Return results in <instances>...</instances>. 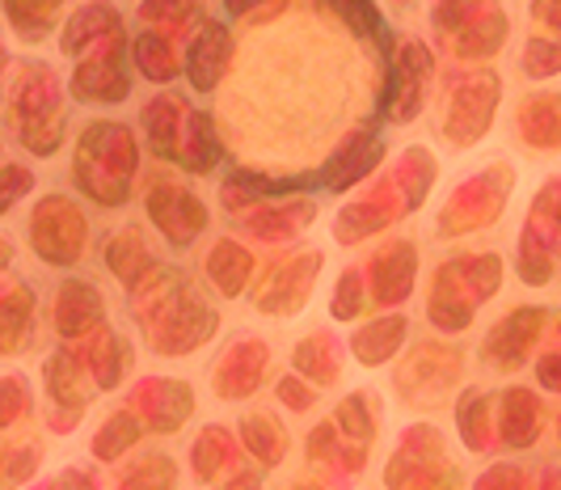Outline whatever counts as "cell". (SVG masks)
Instances as JSON below:
<instances>
[{
    "instance_id": "1",
    "label": "cell",
    "mask_w": 561,
    "mask_h": 490,
    "mask_svg": "<svg viewBox=\"0 0 561 490\" xmlns=\"http://www.w3.org/2000/svg\"><path fill=\"white\" fill-rule=\"evenodd\" d=\"M136 161H140V152H136L131 127H123L114 118H98L81 132V145L72 157V178L93 203L118 207L131 195Z\"/></svg>"
},
{
    "instance_id": "2",
    "label": "cell",
    "mask_w": 561,
    "mask_h": 490,
    "mask_svg": "<svg viewBox=\"0 0 561 490\" xmlns=\"http://www.w3.org/2000/svg\"><path fill=\"white\" fill-rule=\"evenodd\" d=\"M9 106H13V127H18L22 145L34 157H56L64 145V106H59L56 68L43 59H26L18 68Z\"/></svg>"
},
{
    "instance_id": "3",
    "label": "cell",
    "mask_w": 561,
    "mask_h": 490,
    "mask_svg": "<svg viewBox=\"0 0 561 490\" xmlns=\"http://www.w3.org/2000/svg\"><path fill=\"white\" fill-rule=\"evenodd\" d=\"M89 246V216L72 195H43L30 212V250L47 266H77Z\"/></svg>"
},
{
    "instance_id": "4",
    "label": "cell",
    "mask_w": 561,
    "mask_h": 490,
    "mask_svg": "<svg viewBox=\"0 0 561 490\" xmlns=\"http://www.w3.org/2000/svg\"><path fill=\"white\" fill-rule=\"evenodd\" d=\"M157 305H161V321L148 330L152 351H161V355H191V351H198L216 334V314L191 288L178 284L173 296L157 300Z\"/></svg>"
},
{
    "instance_id": "5",
    "label": "cell",
    "mask_w": 561,
    "mask_h": 490,
    "mask_svg": "<svg viewBox=\"0 0 561 490\" xmlns=\"http://www.w3.org/2000/svg\"><path fill=\"white\" fill-rule=\"evenodd\" d=\"M123 43H127V38H123V30H118V34H111L106 43H98V47L77 64L72 86H68L77 102L114 106V102H123V98L131 93L127 68H123V56H127V47H123Z\"/></svg>"
},
{
    "instance_id": "6",
    "label": "cell",
    "mask_w": 561,
    "mask_h": 490,
    "mask_svg": "<svg viewBox=\"0 0 561 490\" xmlns=\"http://www.w3.org/2000/svg\"><path fill=\"white\" fill-rule=\"evenodd\" d=\"M148 220L173 250H186L198 232L207 229V203L198 200L195 191H186L169 178H157L148 191Z\"/></svg>"
},
{
    "instance_id": "7",
    "label": "cell",
    "mask_w": 561,
    "mask_h": 490,
    "mask_svg": "<svg viewBox=\"0 0 561 490\" xmlns=\"http://www.w3.org/2000/svg\"><path fill=\"white\" fill-rule=\"evenodd\" d=\"M43 385H47V398H51V432L77 428L84 406L93 402V394H98V385L84 380V364L68 346H59V351L47 355V364H43Z\"/></svg>"
},
{
    "instance_id": "8",
    "label": "cell",
    "mask_w": 561,
    "mask_h": 490,
    "mask_svg": "<svg viewBox=\"0 0 561 490\" xmlns=\"http://www.w3.org/2000/svg\"><path fill=\"white\" fill-rule=\"evenodd\" d=\"M545 321H549V309H540V305L511 309V314H506L503 321H494V330L485 334L481 360L494 364V368H503V373H515V368L533 355V346H536V339H540V330H545Z\"/></svg>"
},
{
    "instance_id": "9",
    "label": "cell",
    "mask_w": 561,
    "mask_h": 490,
    "mask_svg": "<svg viewBox=\"0 0 561 490\" xmlns=\"http://www.w3.org/2000/svg\"><path fill=\"white\" fill-rule=\"evenodd\" d=\"M499 77H490V72H478L473 81H465V86L451 93V115H448V140L456 148H469L473 140L485 136V127L494 123V106H499Z\"/></svg>"
},
{
    "instance_id": "10",
    "label": "cell",
    "mask_w": 561,
    "mask_h": 490,
    "mask_svg": "<svg viewBox=\"0 0 561 490\" xmlns=\"http://www.w3.org/2000/svg\"><path fill=\"white\" fill-rule=\"evenodd\" d=\"M51 321H56V334L68 339V343L93 334V330H102V321H106V300H102L98 284H89L81 275L59 280L56 300H51Z\"/></svg>"
},
{
    "instance_id": "11",
    "label": "cell",
    "mask_w": 561,
    "mask_h": 490,
    "mask_svg": "<svg viewBox=\"0 0 561 490\" xmlns=\"http://www.w3.org/2000/svg\"><path fill=\"white\" fill-rule=\"evenodd\" d=\"M266 364H271V346L262 343V339H241V343H232L225 355L216 360V368H211V389H216V398H220V402H241V398H250L253 389L262 385Z\"/></svg>"
},
{
    "instance_id": "12",
    "label": "cell",
    "mask_w": 561,
    "mask_h": 490,
    "mask_svg": "<svg viewBox=\"0 0 561 490\" xmlns=\"http://www.w3.org/2000/svg\"><path fill=\"white\" fill-rule=\"evenodd\" d=\"M228 59H232V34L225 22H203L195 34V43L186 47V81L198 93H211L225 77Z\"/></svg>"
},
{
    "instance_id": "13",
    "label": "cell",
    "mask_w": 561,
    "mask_h": 490,
    "mask_svg": "<svg viewBox=\"0 0 561 490\" xmlns=\"http://www.w3.org/2000/svg\"><path fill=\"white\" fill-rule=\"evenodd\" d=\"M321 266V254H305L279 266V280H271L262 292H253V305H262L271 318H296V309L309 300L312 271Z\"/></svg>"
},
{
    "instance_id": "14",
    "label": "cell",
    "mask_w": 561,
    "mask_h": 490,
    "mask_svg": "<svg viewBox=\"0 0 561 490\" xmlns=\"http://www.w3.org/2000/svg\"><path fill=\"white\" fill-rule=\"evenodd\" d=\"M144 406H148L144 428L169 435L195 414V389H191L186 380H178V376H157V380L144 389Z\"/></svg>"
},
{
    "instance_id": "15",
    "label": "cell",
    "mask_w": 561,
    "mask_h": 490,
    "mask_svg": "<svg viewBox=\"0 0 561 490\" xmlns=\"http://www.w3.org/2000/svg\"><path fill=\"white\" fill-rule=\"evenodd\" d=\"M118 30H123V18L114 13L111 0H89V4H81V9L64 22L59 52H64V56H84V52H93L98 43H106Z\"/></svg>"
},
{
    "instance_id": "16",
    "label": "cell",
    "mask_w": 561,
    "mask_h": 490,
    "mask_svg": "<svg viewBox=\"0 0 561 490\" xmlns=\"http://www.w3.org/2000/svg\"><path fill=\"white\" fill-rule=\"evenodd\" d=\"M102 262H106V271H111L123 288H140L144 280L157 271V259H152L144 232L131 229V225L111 232V241H106V250H102Z\"/></svg>"
},
{
    "instance_id": "17",
    "label": "cell",
    "mask_w": 561,
    "mask_h": 490,
    "mask_svg": "<svg viewBox=\"0 0 561 490\" xmlns=\"http://www.w3.org/2000/svg\"><path fill=\"white\" fill-rule=\"evenodd\" d=\"M405 334H410V318L405 314H385V318L367 321L351 334V355L364 368H380L405 346Z\"/></svg>"
},
{
    "instance_id": "18",
    "label": "cell",
    "mask_w": 561,
    "mask_h": 490,
    "mask_svg": "<svg viewBox=\"0 0 561 490\" xmlns=\"http://www.w3.org/2000/svg\"><path fill=\"white\" fill-rule=\"evenodd\" d=\"M34 334V288L13 280L0 288V355L26 351Z\"/></svg>"
},
{
    "instance_id": "19",
    "label": "cell",
    "mask_w": 561,
    "mask_h": 490,
    "mask_svg": "<svg viewBox=\"0 0 561 490\" xmlns=\"http://www.w3.org/2000/svg\"><path fill=\"white\" fill-rule=\"evenodd\" d=\"M186 102L178 98V93H165V98H152L148 106H144V132H148V148L157 152V157H165V161H178V140H182V132H186Z\"/></svg>"
},
{
    "instance_id": "20",
    "label": "cell",
    "mask_w": 561,
    "mask_h": 490,
    "mask_svg": "<svg viewBox=\"0 0 561 490\" xmlns=\"http://www.w3.org/2000/svg\"><path fill=\"white\" fill-rule=\"evenodd\" d=\"M203 271H207V280H211V288L220 292L225 300H232V296H241V292H245V284H250L253 254L241 246V241L220 237V241L211 246L207 262H203Z\"/></svg>"
},
{
    "instance_id": "21",
    "label": "cell",
    "mask_w": 561,
    "mask_h": 490,
    "mask_svg": "<svg viewBox=\"0 0 561 490\" xmlns=\"http://www.w3.org/2000/svg\"><path fill=\"white\" fill-rule=\"evenodd\" d=\"M376 296H380V305H397V300H405L410 292H414V271H419V254H414V246L410 241H393L389 250H380L376 254Z\"/></svg>"
},
{
    "instance_id": "22",
    "label": "cell",
    "mask_w": 561,
    "mask_h": 490,
    "mask_svg": "<svg viewBox=\"0 0 561 490\" xmlns=\"http://www.w3.org/2000/svg\"><path fill=\"white\" fill-rule=\"evenodd\" d=\"M503 419H499V435L506 448H528L545 428V406L528 389H506L503 394Z\"/></svg>"
},
{
    "instance_id": "23",
    "label": "cell",
    "mask_w": 561,
    "mask_h": 490,
    "mask_svg": "<svg viewBox=\"0 0 561 490\" xmlns=\"http://www.w3.org/2000/svg\"><path fill=\"white\" fill-rule=\"evenodd\" d=\"M519 132L540 152L561 148V93H536L519 106Z\"/></svg>"
},
{
    "instance_id": "24",
    "label": "cell",
    "mask_w": 561,
    "mask_h": 490,
    "mask_svg": "<svg viewBox=\"0 0 561 490\" xmlns=\"http://www.w3.org/2000/svg\"><path fill=\"white\" fill-rule=\"evenodd\" d=\"M380 157H385V148L376 136H351L346 145L337 148V157L330 161V170H325V186L330 191H342V186H351V182H359L364 173H371L380 166Z\"/></svg>"
},
{
    "instance_id": "25",
    "label": "cell",
    "mask_w": 561,
    "mask_h": 490,
    "mask_svg": "<svg viewBox=\"0 0 561 490\" xmlns=\"http://www.w3.org/2000/svg\"><path fill=\"white\" fill-rule=\"evenodd\" d=\"M127 373H131V343L118 330L102 326L98 343L89 346V376L98 380V389H118Z\"/></svg>"
},
{
    "instance_id": "26",
    "label": "cell",
    "mask_w": 561,
    "mask_h": 490,
    "mask_svg": "<svg viewBox=\"0 0 561 490\" xmlns=\"http://www.w3.org/2000/svg\"><path fill=\"white\" fill-rule=\"evenodd\" d=\"M144 432H148V428H144L140 414H131V410H114L111 419L93 432L89 448H93L98 461H123V457L144 440Z\"/></svg>"
},
{
    "instance_id": "27",
    "label": "cell",
    "mask_w": 561,
    "mask_h": 490,
    "mask_svg": "<svg viewBox=\"0 0 561 490\" xmlns=\"http://www.w3.org/2000/svg\"><path fill=\"white\" fill-rule=\"evenodd\" d=\"M241 444H245V453L257 457V465H279L287 457V432H283V423L275 414H266V410H253L241 419Z\"/></svg>"
},
{
    "instance_id": "28",
    "label": "cell",
    "mask_w": 561,
    "mask_h": 490,
    "mask_svg": "<svg viewBox=\"0 0 561 490\" xmlns=\"http://www.w3.org/2000/svg\"><path fill=\"white\" fill-rule=\"evenodd\" d=\"M59 9H64V0H4V18L22 43H38L43 34H51Z\"/></svg>"
},
{
    "instance_id": "29",
    "label": "cell",
    "mask_w": 561,
    "mask_h": 490,
    "mask_svg": "<svg viewBox=\"0 0 561 490\" xmlns=\"http://www.w3.org/2000/svg\"><path fill=\"white\" fill-rule=\"evenodd\" d=\"M506 38V13L494 4V9H485L478 22H469V26L456 34V56H494L499 47H503Z\"/></svg>"
},
{
    "instance_id": "30",
    "label": "cell",
    "mask_w": 561,
    "mask_h": 490,
    "mask_svg": "<svg viewBox=\"0 0 561 490\" xmlns=\"http://www.w3.org/2000/svg\"><path fill=\"white\" fill-rule=\"evenodd\" d=\"M228 461H232V432L220 428V423L203 428L195 440V448H191V465H195L198 482H211Z\"/></svg>"
},
{
    "instance_id": "31",
    "label": "cell",
    "mask_w": 561,
    "mask_h": 490,
    "mask_svg": "<svg viewBox=\"0 0 561 490\" xmlns=\"http://www.w3.org/2000/svg\"><path fill=\"white\" fill-rule=\"evenodd\" d=\"M485 406L490 398L481 394V389H469L460 406H456V428L465 435V444H469V453H485V444H490V435H494V419L485 414Z\"/></svg>"
},
{
    "instance_id": "32",
    "label": "cell",
    "mask_w": 561,
    "mask_h": 490,
    "mask_svg": "<svg viewBox=\"0 0 561 490\" xmlns=\"http://www.w3.org/2000/svg\"><path fill=\"white\" fill-rule=\"evenodd\" d=\"M296 368L309 376L312 385H334L337 380V351H334V339H325V334H309L305 343L296 346Z\"/></svg>"
},
{
    "instance_id": "33",
    "label": "cell",
    "mask_w": 561,
    "mask_h": 490,
    "mask_svg": "<svg viewBox=\"0 0 561 490\" xmlns=\"http://www.w3.org/2000/svg\"><path fill=\"white\" fill-rule=\"evenodd\" d=\"M178 487V465L169 453H148L131 465L123 478H118V490H173Z\"/></svg>"
},
{
    "instance_id": "34",
    "label": "cell",
    "mask_w": 561,
    "mask_h": 490,
    "mask_svg": "<svg viewBox=\"0 0 561 490\" xmlns=\"http://www.w3.org/2000/svg\"><path fill=\"white\" fill-rule=\"evenodd\" d=\"M136 64H140V72L152 81V86H169L173 77H178V59H173V47H169L161 34H140L136 38Z\"/></svg>"
},
{
    "instance_id": "35",
    "label": "cell",
    "mask_w": 561,
    "mask_h": 490,
    "mask_svg": "<svg viewBox=\"0 0 561 490\" xmlns=\"http://www.w3.org/2000/svg\"><path fill=\"white\" fill-rule=\"evenodd\" d=\"M334 428L346 432L351 440H359V444H371V435H376V398H371V394H351V398H342Z\"/></svg>"
},
{
    "instance_id": "36",
    "label": "cell",
    "mask_w": 561,
    "mask_h": 490,
    "mask_svg": "<svg viewBox=\"0 0 561 490\" xmlns=\"http://www.w3.org/2000/svg\"><path fill=\"white\" fill-rule=\"evenodd\" d=\"M30 410H34V389L22 373H4L0 376V432H9L13 423H22Z\"/></svg>"
},
{
    "instance_id": "37",
    "label": "cell",
    "mask_w": 561,
    "mask_h": 490,
    "mask_svg": "<svg viewBox=\"0 0 561 490\" xmlns=\"http://www.w3.org/2000/svg\"><path fill=\"white\" fill-rule=\"evenodd\" d=\"M43 453L38 444H4L0 448V490H18L30 482V474L38 469Z\"/></svg>"
},
{
    "instance_id": "38",
    "label": "cell",
    "mask_w": 561,
    "mask_h": 490,
    "mask_svg": "<svg viewBox=\"0 0 561 490\" xmlns=\"http://www.w3.org/2000/svg\"><path fill=\"white\" fill-rule=\"evenodd\" d=\"M519 64H524V72H528L533 81H549V77L561 72V43L558 38H528Z\"/></svg>"
},
{
    "instance_id": "39",
    "label": "cell",
    "mask_w": 561,
    "mask_h": 490,
    "mask_svg": "<svg viewBox=\"0 0 561 490\" xmlns=\"http://www.w3.org/2000/svg\"><path fill=\"white\" fill-rule=\"evenodd\" d=\"M359 309H364V275L355 266H346L334 288V300H330V314H334V321H355Z\"/></svg>"
},
{
    "instance_id": "40",
    "label": "cell",
    "mask_w": 561,
    "mask_h": 490,
    "mask_svg": "<svg viewBox=\"0 0 561 490\" xmlns=\"http://www.w3.org/2000/svg\"><path fill=\"white\" fill-rule=\"evenodd\" d=\"M34 170L22 166V161H9V166H0V216H9L18 203L26 200L30 191H34Z\"/></svg>"
},
{
    "instance_id": "41",
    "label": "cell",
    "mask_w": 561,
    "mask_h": 490,
    "mask_svg": "<svg viewBox=\"0 0 561 490\" xmlns=\"http://www.w3.org/2000/svg\"><path fill=\"white\" fill-rule=\"evenodd\" d=\"M198 9H203V0H144L140 4V18L148 22H191L198 18Z\"/></svg>"
},
{
    "instance_id": "42",
    "label": "cell",
    "mask_w": 561,
    "mask_h": 490,
    "mask_svg": "<svg viewBox=\"0 0 561 490\" xmlns=\"http://www.w3.org/2000/svg\"><path fill=\"white\" fill-rule=\"evenodd\" d=\"M330 4H334V13H342V18L351 22V30H359V34L380 26V13H376L371 0H330Z\"/></svg>"
},
{
    "instance_id": "43",
    "label": "cell",
    "mask_w": 561,
    "mask_h": 490,
    "mask_svg": "<svg viewBox=\"0 0 561 490\" xmlns=\"http://www.w3.org/2000/svg\"><path fill=\"white\" fill-rule=\"evenodd\" d=\"M279 402L291 410V414H305V410H312V402H317V394H312L309 385L300 380V376H283L279 380Z\"/></svg>"
},
{
    "instance_id": "44",
    "label": "cell",
    "mask_w": 561,
    "mask_h": 490,
    "mask_svg": "<svg viewBox=\"0 0 561 490\" xmlns=\"http://www.w3.org/2000/svg\"><path fill=\"white\" fill-rule=\"evenodd\" d=\"M478 490H524V469L519 465H494L478 478Z\"/></svg>"
},
{
    "instance_id": "45",
    "label": "cell",
    "mask_w": 561,
    "mask_h": 490,
    "mask_svg": "<svg viewBox=\"0 0 561 490\" xmlns=\"http://www.w3.org/2000/svg\"><path fill=\"white\" fill-rule=\"evenodd\" d=\"M51 490H98V474L89 465H64L51 478Z\"/></svg>"
},
{
    "instance_id": "46",
    "label": "cell",
    "mask_w": 561,
    "mask_h": 490,
    "mask_svg": "<svg viewBox=\"0 0 561 490\" xmlns=\"http://www.w3.org/2000/svg\"><path fill=\"white\" fill-rule=\"evenodd\" d=\"M536 380L549 389V394H561V351H549L536 360Z\"/></svg>"
},
{
    "instance_id": "47",
    "label": "cell",
    "mask_w": 561,
    "mask_h": 490,
    "mask_svg": "<svg viewBox=\"0 0 561 490\" xmlns=\"http://www.w3.org/2000/svg\"><path fill=\"white\" fill-rule=\"evenodd\" d=\"M334 423H321L317 432L309 435V461H321V457H334Z\"/></svg>"
},
{
    "instance_id": "48",
    "label": "cell",
    "mask_w": 561,
    "mask_h": 490,
    "mask_svg": "<svg viewBox=\"0 0 561 490\" xmlns=\"http://www.w3.org/2000/svg\"><path fill=\"white\" fill-rule=\"evenodd\" d=\"M533 18L545 26L561 30V0H533Z\"/></svg>"
},
{
    "instance_id": "49",
    "label": "cell",
    "mask_w": 561,
    "mask_h": 490,
    "mask_svg": "<svg viewBox=\"0 0 561 490\" xmlns=\"http://www.w3.org/2000/svg\"><path fill=\"white\" fill-rule=\"evenodd\" d=\"M220 490H262V478H257V474H237V478L225 482Z\"/></svg>"
},
{
    "instance_id": "50",
    "label": "cell",
    "mask_w": 561,
    "mask_h": 490,
    "mask_svg": "<svg viewBox=\"0 0 561 490\" xmlns=\"http://www.w3.org/2000/svg\"><path fill=\"white\" fill-rule=\"evenodd\" d=\"M257 4H266V0H228V13H250Z\"/></svg>"
},
{
    "instance_id": "51",
    "label": "cell",
    "mask_w": 561,
    "mask_h": 490,
    "mask_svg": "<svg viewBox=\"0 0 561 490\" xmlns=\"http://www.w3.org/2000/svg\"><path fill=\"white\" fill-rule=\"evenodd\" d=\"M9 262H13V241H9V237H0V271H4Z\"/></svg>"
},
{
    "instance_id": "52",
    "label": "cell",
    "mask_w": 561,
    "mask_h": 490,
    "mask_svg": "<svg viewBox=\"0 0 561 490\" xmlns=\"http://www.w3.org/2000/svg\"><path fill=\"white\" fill-rule=\"evenodd\" d=\"M4 68H9V52H4V43H0V77H4ZM0 98H4V81H0Z\"/></svg>"
},
{
    "instance_id": "53",
    "label": "cell",
    "mask_w": 561,
    "mask_h": 490,
    "mask_svg": "<svg viewBox=\"0 0 561 490\" xmlns=\"http://www.w3.org/2000/svg\"><path fill=\"white\" fill-rule=\"evenodd\" d=\"M291 490H321L317 482H300V487H291Z\"/></svg>"
},
{
    "instance_id": "54",
    "label": "cell",
    "mask_w": 561,
    "mask_h": 490,
    "mask_svg": "<svg viewBox=\"0 0 561 490\" xmlns=\"http://www.w3.org/2000/svg\"><path fill=\"white\" fill-rule=\"evenodd\" d=\"M393 4H401V9H410V4H414V0H393Z\"/></svg>"
},
{
    "instance_id": "55",
    "label": "cell",
    "mask_w": 561,
    "mask_h": 490,
    "mask_svg": "<svg viewBox=\"0 0 561 490\" xmlns=\"http://www.w3.org/2000/svg\"><path fill=\"white\" fill-rule=\"evenodd\" d=\"M558 334H561V318H558Z\"/></svg>"
}]
</instances>
